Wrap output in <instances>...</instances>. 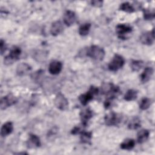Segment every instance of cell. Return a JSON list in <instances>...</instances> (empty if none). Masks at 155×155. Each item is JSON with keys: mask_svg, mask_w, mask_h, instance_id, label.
<instances>
[{"mask_svg": "<svg viewBox=\"0 0 155 155\" xmlns=\"http://www.w3.org/2000/svg\"><path fill=\"white\" fill-rule=\"evenodd\" d=\"M144 63L140 60H132L131 62V68L133 71H137L140 70L143 67Z\"/></svg>", "mask_w": 155, "mask_h": 155, "instance_id": "d4e9b609", "label": "cell"}, {"mask_svg": "<svg viewBox=\"0 0 155 155\" xmlns=\"http://www.w3.org/2000/svg\"><path fill=\"white\" fill-rule=\"evenodd\" d=\"M153 68L152 67H146L140 76V81L143 83H145L150 81L153 74Z\"/></svg>", "mask_w": 155, "mask_h": 155, "instance_id": "e0dca14e", "label": "cell"}, {"mask_svg": "<svg viewBox=\"0 0 155 155\" xmlns=\"http://www.w3.org/2000/svg\"><path fill=\"white\" fill-rule=\"evenodd\" d=\"M80 117L82 124L85 127L88 120L93 117V111L89 108H87L81 111Z\"/></svg>", "mask_w": 155, "mask_h": 155, "instance_id": "5bb4252c", "label": "cell"}, {"mask_svg": "<svg viewBox=\"0 0 155 155\" xmlns=\"http://www.w3.org/2000/svg\"><path fill=\"white\" fill-rule=\"evenodd\" d=\"M62 68V64L61 62L58 61H51L48 66V71L53 75L59 74Z\"/></svg>", "mask_w": 155, "mask_h": 155, "instance_id": "7c38bea8", "label": "cell"}, {"mask_svg": "<svg viewBox=\"0 0 155 155\" xmlns=\"http://www.w3.org/2000/svg\"><path fill=\"white\" fill-rule=\"evenodd\" d=\"M137 91L133 89H130V90H128L126 92L125 94L124 95V99L127 101H131L135 100L137 98Z\"/></svg>", "mask_w": 155, "mask_h": 155, "instance_id": "7402d4cb", "label": "cell"}, {"mask_svg": "<svg viewBox=\"0 0 155 155\" xmlns=\"http://www.w3.org/2000/svg\"><path fill=\"white\" fill-rule=\"evenodd\" d=\"M16 102V97L13 94L9 93L1 98L0 102L1 109L5 110L7 108L14 105Z\"/></svg>", "mask_w": 155, "mask_h": 155, "instance_id": "9c48e42d", "label": "cell"}, {"mask_svg": "<svg viewBox=\"0 0 155 155\" xmlns=\"http://www.w3.org/2000/svg\"><path fill=\"white\" fill-rule=\"evenodd\" d=\"M150 135V131L147 129H142L137 133V140L139 143H142L147 140Z\"/></svg>", "mask_w": 155, "mask_h": 155, "instance_id": "d6986e66", "label": "cell"}, {"mask_svg": "<svg viewBox=\"0 0 155 155\" xmlns=\"http://www.w3.org/2000/svg\"><path fill=\"white\" fill-rule=\"evenodd\" d=\"M103 2L102 1L99 0H95V1H91V5L96 7H101L102 6Z\"/></svg>", "mask_w": 155, "mask_h": 155, "instance_id": "4dcf8cb0", "label": "cell"}, {"mask_svg": "<svg viewBox=\"0 0 155 155\" xmlns=\"http://www.w3.org/2000/svg\"><path fill=\"white\" fill-rule=\"evenodd\" d=\"M120 10L127 13H133L134 11V8L131 4L128 2H125L120 4Z\"/></svg>", "mask_w": 155, "mask_h": 155, "instance_id": "4316f807", "label": "cell"}, {"mask_svg": "<svg viewBox=\"0 0 155 155\" xmlns=\"http://www.w3.org/2000/svg\"><path fill=\"white\" fill-rule=\"evenodd\" d=\"M55 106L61 111L66 110L68 107V102L64 94L59 93H58L54 100Z\"/></svg>", "mask_w": 155, "mask_h": 155, "instance_id": "ba28073f", "label": "cell"}, {"mask_svg": "<svg viewBox=\"0 0 155 155\" xmlns=\"http://www.w3.org/2000/svg\"><path fill=\"white\" fill-rule=\"evenodd\" d=\"M47 54L43 51H38L35 53V59H36L38 61H43L46 59Z\"/></svg>", "mask_w": 155, "mask_h": 155, "instance_id": "f1b7e54d", "label": "cell"}, {"mask_svg": "<svg viewBox=\"0 0 155 155\" xmlns=\"http://www.w3.org/2000/svg\"><path fill=\"white\" fill-rule=\"evenodd\" d=\"M99 90L97 87L91 86L89 90L84 94H82L79 96V100L83 105H86L89 101L93 99L94 95L97 94Z\"/></svg>", "mask_w": 155, "mask_h": 155, "instance_id": "8992f818", "label": "cell"}, {"mask_svg": "<svg viewBox=\"0 0 155 155\" xmlns=\"http://www.w3.org/2000/svg\"><path fill=\"white\" fill-rule=\"evenodd\" d=\"M124 62V58L121 55L116 54L108 64V69L112 71H116L123 67Z\"/></svg>", "mask_w": 155, "mask_h": 155, "instance_id": "277c9868", "label": "cell"}, {"mask_svg": "<svg viewBox=\"0 0 155 155\" xmlns=\"http://www.w3.org/2000/svg\"><path fill=\"white\" fill-rule=\"evenodd\" d=\"M21 54V50L17 46H13L10 51L9 54L4 58V64L10 65L13 62L17 61Z\"/></svg>", "mask_w": 155, "mask_h": 155, "instance_id": "3957f363", "label": "cell"}, {"mask_svg": "<svg viewBox=\"0 0 155 155\" xmlns=\"http://www.w3.org/2000/svg\"><path fill=\"white\" fill-rule=\"evenodd\" d=\"M86 56L96 61H102L105 56V51L98 45H93L85 50Z\"/></svg>", "mask_w": 155, "mask_h": 155, "instance_id": "7a4b0ae2", "label": "cell"}, {"mask_svg": "<svg viewBox=\"0 0 155 155\" xmlns=\"http://www.w3.org/2000/svg\"><path fill=\"white\" fill-rule=\"evenodd\" d=\"M63 25L61 21H57L54 22L50 28V33L53 36H58L60 33H61L63 31Z\"/></svg>", "mask_w": 155, "mask_h": 155, "instance_id": "9a60e30c", "label": "cell"}, {"mask_svg": "<svg viewBox=\"0 0 155 155\" xmlns=\"http://www.w3.org/2000/svg\"><path fill=\"white\" fill-rule=\"evenodd\" d=\"M101 90L102 93L107 97V99L111 100H113L116 98L119 94L120 91L118 86L114 85L110 82L104 83L102 85Z\"/></svg>", "mask_w": 155, "mask_h": 155, "instance_id": "6da1fadb", "label": "cell"}, {"mask_svg": "<svg viewBox=\"0 0 155 155\" xmlns=\"http://www.w3.org/2000/svg\"><path fill=\"white\" fill-rule=\"evenodd\" d=\"M133 28L131 25L127 24H119L116 27V32L118 37L122 39H125L127 36L132 32Z\"/></svg>", "mask_w": 155, "mask_h": 155, "instance_id": "5b68a950", "label": "cell"}, {"mask_svg": "<svg viewBox=\"0 0 155 155\" xmlns=\"http://www.w3.org/2000/svg\"><path fill=\"white\" fill-rule=\"evenodd\" d=\"M64 22L67 26H71L76 21V15L71 10H67L64 15Z\"/></svg>", "mask_w": 155, "mask_h": 155, "instance_id": "4fadbf2b", "label": "cell"}, {"mask_svg": "<svg viewBox=\"0 0 155 155\" xmlns=\"http://www.w3.org/2000/svg\"><path fill=\"white\" fill-rule=\"evenodd\" d=\"M85 126L83 125L82 124H81V125H78V126H76L73 128V129L71 130V134H80L82 131H84L83 127H84Z\"/></svg>", "mask_w": 155, "mask_h": 155, "instance_id": "f546056e", "label": "cell"}, {"mask_svg": "<svg viewBox=\"0 0 155 155\" xmlns=\"http://www.w3.org/2000/svg\"><path fill=\"white\" fill-rule=\"evenodd\" d=\"M80 134H81V141L82 143L90 144L91 139L92 137L91 132H88L84 130L80 133Z\"/></svg>", "mask_w": 155, "mask_h": 155, "instance_id": "44dd1931", "label": "cell"}, {"mask_svg": "<svg viewBox=\"0 0 155 155\" xmlns=\"http://www.w3.org/2000/svg\"><path fill=\"white\" fill-rule=\"evenodd\" d=\"M140 120L137 117H133L128 123V127L130 130H136L140 127Z\"/></svg>", "mask_w": 155, "mask_h": 155, "instance_id": "603a6c76", "label": "cell"}, {"mask_svg": "<svg viewBox=\"0 0 155 155\" xmlns=\"http://www.w3.org/2000/svg\"><path fill=\"white\" fill-rule=\"evenodd\" d=\"M13 130V125L12 122H7L5 123L1 127V135L2 137H5L12 133Z\"/></svg>", "mask_w": 155, "mask_h": 155, "instance_id": "ac0fdd59", "label": "cell"}, {"mask_svg": "<svg viewBox=\"0 0 155 155\" xmlns=\"http://www.w3.org/2000/svg\"><path fill=\"white\" fill-rule=\"evenodd\" d=\"M151 105V100L148 97H143L141 99L139 103V108L142 110H145L149 108Z\"/></svg>", "mask_w": 155, "mask_h": 155, "instance_id": "83f0119b", "label": "cell"}, {"mask_svg": "<svg viewBox=\"0 0 155 155\" xmlns=\"http://www.w3.org/2000/svg\"><path fill=\"white\" fill-rule=\"evenodd\" d=\"M31 67L26 63H21L16 67V73L19 76H25L31 70Z\"/></svg>", "mask_w": 155, "mask_h": 155, "instance_id": "2e32d148", "label": "cell"}, {"mask_svg": "<svg viewBox=\"0 0 155 155\" xmlns=\"http://www.w3.org/2000/svg\"><path fill=\"white\" fill-rule=\"evenodd\" d=\"M91 28V24L90 23H85L81 25L79 28V33L81 36H84L88 34Z\"/></svg>", "mask_w": 155, "mask_h": 155, "instance_id": "cb8c5ba5", "label": "cell"}, {"mask_svg": "<svg viewBox=\"0 0 155 155\" xmlns=\"http://www.w3.org/2000/svg\"><path fill=\"white\" fill-rule=\"evenodd\" d=\"M27 147L28 148H35L41 146L39 137L34 134H30L26 142Z\"/></svg>", "mask_w": 155, "mask_h": 155, "instance_id": "8fae6325", "label": "cell"}, {"mask_svg": "<svg viewBox=\"0 0 155 155\" xmlns=\"http://www.w3.org/2000/svg\"><path fill=\"white\" fill-rule=\"evenodd\" d=\"M0 48H1V54H3V53L6 50V44L5 43V41H4L2 39L1 40L0 42Z\"/></svg>", "mask_w": 155, "mask_h": 155, "instance_id": "1f68e13d", "label": "cell"}, {"mask_svg": "<svg viewBox=\"0 0 155 155\" xmlns=\"http://www.w3.org/2000/svg\"><path fill=\"white\" fill-rule=\"evenodd\" d=\"M154 39V30L151 31H147L143 33L140 36V42L144 44L147 45H150L153 44Z\"/></svg>", "mask_w": 155, "mask_h": 155, "instance_id": "30bf717a", "label": "cell"}, {"mask_svg": "<svg viewBox=\"0 0 155 155\" xmlns=\"http://www.w3.org/2000/svg\"><path fill=\"white\" fill-rule=\"evenodd\" d=\"M135 145V141L133 139H127L124 140L120 145V147L123 150H130L134 148Z\"/></svg>", "mask_w": 155, "mask_h": 155, "instance_id": "ffe728a7", "label": "cell"}, {"mask_svg": "<svg viewBox=\"0 0 155 155\" xmlns=\"http://www.w3.org/2000/svg\"><path fill=\"white\" fill-rule=\"evenodd\" d=\"M143 18L145 20H152L154 18L155 12L154 9H143Z\"/></svg>", "mask_w": 155, "mask_h": 155, "instance_id": "484cf974", "label": "cell"}, {"mask_svg": "<svg viewBox=\"0 0 155 155\" xmlns=\"http://www.w3.org/2000/svg\"><path fill=\"white\" fill-rule=\"evenodd\" d=\"M121 120V116L113 111L108 113L104 117L105 124L108 126L117 125L119 123H120Z\"/></svg>", "mask_w": 155, "mask_h": 155, "instance_id": "52a82bcc", "label": "cell"}]
</instances>
